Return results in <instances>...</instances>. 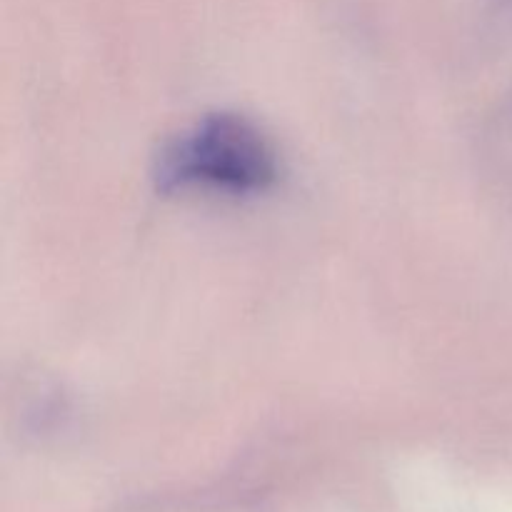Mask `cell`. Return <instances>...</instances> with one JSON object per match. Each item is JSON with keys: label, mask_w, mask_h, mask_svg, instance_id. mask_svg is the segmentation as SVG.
I'll list each match as a JSON object with an SVG mask.
<instances>
[{"label": "cell", "mask_w": 512, "mask_h": 512, "mask_svg": "<svg viewBox=\"0 0 512 512\" xmlns=\"http://www.w3.org/2000/svg\"><path fill=\"white\" fill-rule=\"evenodd\" d=\"M278 178V158L265 135L238 115H208L163 148L155 168L165 193L188 188L258 193Z\"/></svg>", "instance_id": "6da1fadb"}]
</instances>
